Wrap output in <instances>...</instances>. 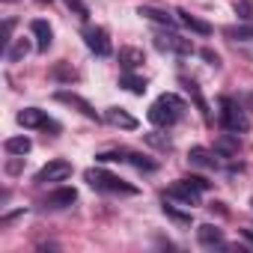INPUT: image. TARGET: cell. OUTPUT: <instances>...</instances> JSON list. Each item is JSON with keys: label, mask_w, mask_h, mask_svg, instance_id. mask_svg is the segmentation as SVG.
Masks as SVG:
<instances>
[{"label": "cell", "mask_w": 253, "mask_h": 253, "mask_svg": "<svg viewBox=\"0 0 253 253\" xmlns=\"http://www.w3.org/2000/svg\"><path fill=\"white\" fill-rule=\"evenodd\" d=\"M185 113V101L176 95V92H164L152 101L149 107V122L158 125V128H170V125H176Z\"/></svg>", "instance_id": "cell-1"}, {"label": "cell", "mask_w": 253, "mask_h": 253, "mask_svg": "<svg viewBox=\"0 0 253 253\" xmlns=\"http://www.w3.org/2000/svg\"><path fill=\"white\" fill-rule=\"evenodd\" d=\"M95 191H104V194H128V197H134L137 194V188L134 185H128V182H122L119 176H113V173H107V170H101V167H92V170H86V176H84Z\"/></svg>", "instance_id": "cell-2"}, {"label": "cell", "mask_w": 253, "mask_h": 253, "mask_svg": "<svg viewBox=\"0 0 253 253\" xmlns=\"http://www.w3.org/2000/svg\"><path fill=\"white\" fill-rule=\"evenodd\" d=\"M220 125H223L229 134H244L250 128V119H247L244 107L238 101H232L229 95L220 98Z\"/></svg>", "instance_id": "cell-3"}, {"label": "cell", "mask_w": 253, "mask_h": 253, "mask_svg": "<svg viewBox=\"0 0 253 253\" xmlns=\"http://www.w3.org/2000/svg\"><path fill=\"white\" fill-rule=\"evenodd\" d=\"M155 48H158V51H170V54H182V57L194 54L191 39H182V36L173 33L170 27H167V33H155Z\"/></svg>", "instance_id": "cell-4"}, {"label": "cell", "mask_w": 253, "mask_h": 253, "mask_svg": "<svg viewBox=\"0 0 253 253\" xmlns=\"http://www.w3.org/2000/svg\"><path fill=\"white\" fill-rule=\"evenodd\" d=\"M72 176V164L69 161H63V158H57V161H48L39 173H36V185H57V182H66Z\"/></svg>", "instance_id": "cell-5"}, {"label": "cell", "mask_w": 253, "mask_h": 253, "mask_svg": "<svg viewBox=\"0 0 253 253\" xmlns=\"http://www.w3.org/2000/svg\"><path fill=\"white\" fill-rule=\"evenodd\" d=\"M18 125H24V128H51V131H60V125L45 113V110H39V107H24L21 113H18Z\"/></svg>", "instance_id": "cell-6"}, {"label": "cell", "mask_w": 253, "mask_h": 253, "mask_svg": "<svg viewBox=\"0 0 253 253\" xmlns=\"http://www.w3.org/2000/svg\"><path fill=\"white\" fill-rule=\"evenodd\" d=\"M200 188H194L191 182H185V179H179V182H173L170 188H167V200H176V203H185V206H200Z\"/></svg>", "instance_id": "cell-7"}, {"label": "cell", "mask_w": 253, "mask_h": 253, "mask_svg": "<svg viewBox=\"0 0 253 253\" xmlns=\"http://www.w3.org/2000/svg\"><path fill=\"white\" fill-rule=\"evenodd\" d=\"M84 42L95 57H110V39L104 27H86L84 30Z\"/></svg>", "instance_id": "cell-8"}, {"label": "cell", "mask_w": 253, "mask_h": 253, "mask_svg": "<svg viewBox=\"0 0 253 253\" xmlns=\"http://www.w3.org/2000/svg\"><path fill=\"white\" fill-rule=\"evenodd\" d=\"M57 101H63V104H69V107H75V110H81L86 119H95L98 122V113H95V107L84 98V95H78V92H69V89H60L57 92Z\"/></svg>", "instance_id": "cell-9"}, {"label": "cell", "mask_w": 253, "mask_h": 253, "mask_svg": "<svg viewBox=\"0 0 253 253\" xmlns=\"http://www.w3.org/2000/svg\"><path fill=\"white\" fill-rule=\"evenodd\" d=\"M104 119H107L110 125H116V128H125V131H134V128H137V119H134L128 110H122V107H107Z\"/></svg>", "instance_id": "cell-10"}, {"label": "cell", "mask_w": 253, "mask_h": 253, "mask_svg": "<svg viewBox=\"0 0 253 253\" xmlns=\"http://www.w3.org/2000/svg\"><path fill=\"white\" fill-rule=\"evenodd\" d=\"M30 33H33V39H36V48H39V51H48V48H51V42H54V30H51V24H48V21L36 18V21L30 24Z\"/></svg>", "instance_id": "cell-11"}, {"label": "cell", "mask_w": 253, "mask_h": 253, "mask_svg": "<svg viewBox=\"0 0 253 253\" xmlns=\"http://www.w3.org/2000/svg\"><path fill=\"white\" fill-rule=\"evenodd\" d=\"M75 200H78V191L75 188H57L54 194L45 197V206L48 209H69Z\"/></svg>", "instance_id": "cell-12"}, {"label": "cell", "mask_w": 253, "mask_h": 253, "mask_svg": "<svg viewBox=\"0 0 253 253\" xmlns=\"http://www.w3.org/2000/svg\"><path fill=\"white\" fill-rule=\"evenodd\" d=\"M176 15H179V21H182V24H185L191 33H197V36H211V24H209V21H203V18L191 15L188 9H179Z\"/></svg>", "instance_id": "cell-13"}, {"label": "cell", "mask_w": 253, "mask_h": 253, "mask_svg": "<svg viewBox=\"0 0 253 253\" xmlns=\"http://www.w3.org/2000/svg\"><path fill=\"white\" fill-rule=\"evenodd\" d=\"M182 86H185V89H188V95L194 98V104H197V110L203 113V119H206V122L211 125V110H209V101L203 98V92H200V86H197V84H194L191 78H182Z\"/></svg>", "instance_id": "cell-14"}, {"label": "cell", "mask_w": 253, "mask_h": 253, "mask_svg": "<svg viewBox=\"0 0 253 253\" xmlns=\"http://www.w3.org/2000/svg\"><path fill=\"white\" fill-rule=\"evenodd\" d=\"M197 238H200L203 247H223V232H220L214 223H203V226L197 229Z\"/></svg>", "instance_id": "cell-15"}, {"label": "cell", "mask_w": 253, "mask_h": 253, "mask_svg": "<svg viewBox=\"0 0 253 253\" xmlns=\"http://www.w3.org/2000/svg\"><path fill=\"white\" fill-rule=\"evenodd\" d=\"M119 63L125 72H134L143 63V51L140 48H119Z\"/></svg>", "instance_id": "cell-16"}, {"label": "cell", "mask_w": 253, "mask_h": 253, "mask_svg": "<svg viewBox=\"0 0 253 253\" xmlns=\"http://www.w3.org/2000/svg\"><path fill=\"white\" fill-rule=\"evenodd\" d=\"M137 15H143V18H149V21H155V24H164V27H173V24H176L173 15H167V12H161V9H152V6H140Z\"/></svg>", "instance_id": "cell-17"}, {"label": "cell", "mask_w": 253, "mask_h": 253, "mask_svg": "<svg viewBox=\"0 0 253 253\" xmlns=\"http://www.w3.org/2000/svg\"><path fill=\"white\" fill-rule=\"evenodd\" d=\"M3 149H6L9 155H21V158H24V155L33 149V143H30V137H24V134H21V137H9V140L3 143Z\"/></svg>", "instance_id": "cell-18"}, {"label": "cell", "mask_w": 253, "mask_h": 253, "mask_svg": "<svg viewBox=\"0 0 253 253\" xmlns=\"http://www.w3.org/2000/svg\"><path fill=\"white\" fill-rule=\"evenodd\" d=\"M119 84H122L125 89H131L134 95H143V92H146V78H137V75H131V72H125V75L119 78Z\"/></svg>", "instance_id": "cell-19"}, {"label": "cell", "mask_w": 253, "mask_h": 253, "mask_svg": "<svg viewBox=\"0 0 253 253\" xmlns=\"http://www.w3.org/2000/svg\"><path fill=\"white\" fill-rule=\"evenodd\" d=\"M188 158H191V164H200V167H217V158H211V152L203 146H194L188 152Z\"/></svg>", "instance_id": "cell-20"}, {"label": "cell", "mask_w": 253, "mask_h": 253, "mask_svg": "<svg viewBox=\"0 0 253 253\" xmlns=\"http://www.w3.org/2000/svg\"><path fill=\"white\" fill-rule=\"evenodd\" d=\"M223 36L229 39H238V42H250L253 39V24H238V27H226Z\"/></svg>", "instance_id": "cell-21"}, {"label": "cell", "mask_w": 253, "mask_h": 253, "mask_svg": "<svg viewBox=\"0 0 253 253\" xmlns=\"http://www.w3.org/2000/svg\"><path fill=\"white\" fill-rule=\"evenodd\" d=\"M122 161H131L137 170H146V173L155 170V161H149V158H143V155H137V152H122Z\"/></svg>", "instance_id": "cell-22"}, {"label": "cell", "mask_w": 253, "mask_h": 253, "mask_svg": "<svg viewBox=\"0 0 253 253\" xmlns=\"http://www.w3.org/2000/svg\"><path fill=\"white\" fill-rule=\"evenodd\" d=\"M27 51H30V42H27V39H18V42L6 51V60H9V63H18V60L27 57Z\"/></svg>", "instance_id": "cell-23"}, {"label": "cell", "mask_w": 253, "mask_h": 253, "mask_svg": "<svg viewBox=\"0 0 253 253\" xmlns=\"http://www.w3.org/2000/svg\"><path fill=\"white\" fill-rule=\"evenodd\" d=\"M164 214H167L170 220H176V223H182V226H188V223H191V214H182V211H176L173 206H164Z\"/></svg>", "instance_id": "cell-24"}, {"label": "cell", "mask_w": 253, "mask_h": 253, "mask_svg": "<svg viewBox=\"0 0 253 253\" xmlns=\"http://www.w3.org/2000/svg\"><path fill=\"white\" fill-rule=\"evenodd\" d=\"M51 75H54V78H60V81H78V72H75V69H69V66H57Z\"/></svg>", "instance_id": "cell-25"}, {"label": "cell", "mask_w": 253, "mask_h": 253, "mask_svg": "<svg viewBox=\"0 0 253 253\" xmlns=\"http://www.w3.org/2000/svg\"><path fill=\"white\" fill-rule=\"evenodd\" d=\"M66 6H69V9H75L81 18H86V15H89V9H86V3H84V0H66Z\"/></svg>", "instance_id": "cell-26"}, {"label": "cell", "mask_w": 253, "mask_h": 253, "mask_svg": "<svg viewBox=\"0 0 253 253\" xmlns=\"http://www.w3.org/2000/svg\"><path fill=\"white\" fill-rule=\"evenodd\" d=\"M146 140H149L152 146H158V149H170V146H173L170 137H158V134H146Z\"/></svg>", "instance_id": "cell-27"}, {"label": "cell", "mask_w": 253, "mask_h": 253, "mask_svg": "<svg viewBox=\"0 0 253 253\" xmlns=\"http://www.w3.org/2000/svg\"><path fill=\"white\" fill-rule=\"evenodd\" d=\"M185 182H191L194 188H200V191H209L211 188V182L209 179H203V176H185Z\"/></svg>", "instance_id": "cell-28"}, {"label": "cell", "mask_w": 253, "mask_h": 253, "mask_svg": "<svg viewBox=\"0 0 253 253\" xmlns=\"http://www.w3.org/2000/svg\"><path fill=\"white\" fill-rule=\"evenodd\" d=\"M203 60H206V63H209V66H214V69H217V66H220V57H217V54H214V51H209V48H206V51H203Z\"/></svg>", "instance_id": "cell-29"}, {"label": "cell", "mask_w": 253, "mask_h": 253, "mask_svg": "<svg viewBox=\"0 0 253 253\" xmlns=\"http://www.w3.org/2000/svg\"><path fill=\"white\" fill-rule=\"evenodd\" d=\"M12 27H15V21H12V18H9V21H6V24H3V42H6V45H9V42H12Z\"/></svg>", "instance_id": "cell-30"}, {"label": "cell", "mask_w": 253, "mask_h": 253, "mask_svg": "<svg viewBox=\"0 0 253 253\" xmlns=\"http://www.w3.org/2000/svg\"><path fill=\"white\" fill-rule=\"evenodd\" d=\"M244 238H247V241H253V229H244Z\"/></svg>", "instance_id": "cell-31"}, {"label": "cell", "mask_w": 253, "mask_h": 253, "mask_svg": "<svg viewBox=\"0 0 253 253\" xmlns=\"http://www.w3.org/2000/svg\"><path fill=\"white\" fill-rule=\"evenodd\" d=\"M39 3H51V0H39Z\"/></svg>", "instance_id": "cell-32"}, {"label": "cell", "mask_w": 253, "mask_h": 253, "mask_svg": "<svg viewBox=\"0 0 253 253\" xmlns=\"http://www.w3.org/2000/svg\"><path fill=\"white\" fill-rule=\"evenodd\" d=\"M3 3H12V0H3Z\"/></svg>", "instance_id": "cell-33"}]
</instances>
